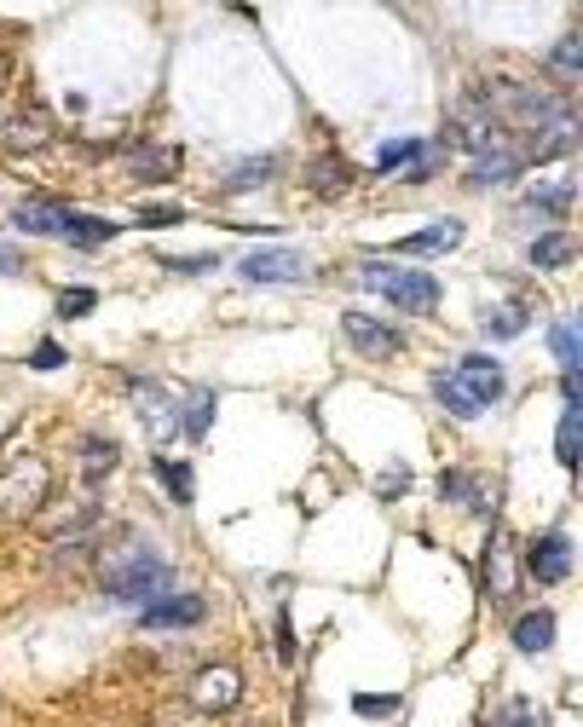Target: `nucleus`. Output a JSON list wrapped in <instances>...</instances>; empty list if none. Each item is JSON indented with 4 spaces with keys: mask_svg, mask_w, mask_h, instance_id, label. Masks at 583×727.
I'll list each match as a JSON object with an SVG mask.
<instances>
[{
    "mask_svg": "<svg viewBox=\"0 0 583 727\" xmlns=\"http://www.w3.org/2000/svg\"><path fill=\"white\" fill-rule=\"evenodd\" d=\"M12 226L29 231V237H64V242H82V249H98V242H110L116 226L110 219H87L75 214L70 202H47V196H24L12 208Z\"/></svg>",
    "mask_w": 583,
    "mask_h": 727,
    "instance_id": "1",
    "label": "nucleus"
},
{
    "mask_svg": "<svg viewBox=\"0 0 583 727\" xmlns=\"http://www.w3.org/2000/svg\"><path fill=\"white\" fill-rule=\"evenodd\" d=\"M168 560L145 549V543H128L122 555H110L105 565V589L110 600H122V606H151V600H163L168 595Z\"/></svg>",
    "mask_w": 583,
    "mask_h": 727,
    "instance_id": "2",
    "label": "nucleus"
},
{
    "mask_svg": "<svg viewBox=\"0 0 583 727\" xmlns=\"http://www.w3.org/2000/svg\"><path fill=\"white\" fill-rule=\"evenodd\" d=\"M358 283L376 295H388L393 307H405V312H433L439 307V277L428 272H405V266H388V260H370L365 272H358Z\"/></svg>",
    "mask_w": 583,
    "mask_h": 727,
    "instance_id": "3",
    "label": "nucleus"
},
{
    "mask_svg": "<svg viewBox=\"0 0 583 727\" xmlns=\"http://www.w3.org/2000/svg\"><path fill=\"white\" fill-rule=\"evenodd\" d=\"M41 497H47V462H41V456L12 462L7 479H0V520L35 514V509H41Z\"/></svg>",
    "mask_w": 583,
    "mask_h": 727,
    "instance_id": "4",
    "label": "nucleus"
},
{
    "mask_svg": "<svg viewBox=\"0 0 583 727\" xmlns=\"http://www.w3.org/2000/svg\"><path fill=\"white\" fill-rule=\"evenodd\" d=\"M451 376V388L468 398V404H479V410H491V404L502 398V364L497 358H486V353H468L456 364V370H445Z\"/></svg>",
    "mask_w": 583,
    "mask_h": 727,
    "instance_id": "5",
    "label": "nucleus"
},
{
    "mask_svg": "<svg viewBox=\"0 0 583 727\" xmlns=\"http://www.w3.org/2000/svg\"><path fill=\"white\" fill-rule=\"evenodd\" d=\"M341 335L353 341L358 358H393V353H405V335H398L393 323L370 318V312H347V318H341Z\"/></svg>",
    "mask_w": 583,
    "mask_h": 727,
    "instance_id": "6",
    "label": "nucleus"
},
{
    "mask_svg": "<svg viewBox=\"0 0 583 727\" xmlns=\"http://www.w3.org/2000/svg\"><path fill=\"white\" fill-rule=\"evenodd\" d=\"M237 272H243L249 283H307L312 277L307 260H300L295 249H254Z\"/></svg>",
    "mask_w": 583,
    "mask_h": 727,
    "instance_id": "7",
    "label": "nucleus"
},
{
    "mask_svg": "<svg viewBox=\"0 0 583 727\" xmlns=\"http://www.w3.org/2000/svg\"><path fill=\"white\" fill-rule=\"evenodd\" d=\"M203 612L209 606L197 595H163L139 612V630H191V623H203Z\"/></svg>",
    "mask_w": 583,
    "mask_h": 727,
    "instance_id": "8",
    "label": "nucleus"
},
{
    "mask_svg": "<svg viewBox=\"0 0 583 727\" xmlns=\"http://www.w3.org/2000/svg\"><path fill=\"white\" fill-rule=\"evenodd\" d=\"M237 693H243V676L226 670V664L197 670V681H191V704H197V711H231Z\"/></svg>",
    "mask_w": 583,
    "mask_h": 727,
    "instance_id": "9",
    "label": "nucleus"
},
{
    "mask_svg": "<svg viewBox=\"0 0 583 727\" xmlns=\"http://www.w3.org/2000/svg\"><path fill=\"white\" fill-rule=\"evenodd\" d=\"M526 565H532L537 583H567V572H572V537L567 532L537 537V549L526 555Z\"/></svg>",
    "mask_w": 583,
    "mask_h": 727,
    "instance_id": "10",
    "label": "nucleus"
},
{
    "mask_svg": "<svg viewBox=\"0 0 583 727\" xmlns=\"http://www.w3.org/2000/svg\"><path fill=\"white\" fill-rule=\"evenodd\" d=\"M514 646H520V653H549V646H555V612H543V606H537V612L520 618L514 623Z\"/></svg>",
    "mask_w": 583,
    "mask_h": 727,
    "instance_id": "11",
    "label": "nucleus"
},
{
    "mask_svg": "<svg viewBox=\"0 0 583 727\" xmlns=\"http://www.w3.org/2000/svg\"><path fill=\"white\" fill-rule=\"evenodd\" d=\"M549 353L560 358V370H578V364H583V335H578L572 318H560L549 330Z\"/></svg>",
    "mask_w": 583,
    "mask_h": 727,
    "instance_id": "12",
    "label": "nucleus"
},
{
    "mask_svg": "<svg viewBox=\"0 0 583 727\" xmlns=\"http://www.w3.org/2000/svg\"><path fill=\"white\" fill-rule=\"evenodd\" d=\"M526 318H532L526 300H502V312H486V335L491 341H509V335L526 330Z\"/></svg>",
    "mask_w": 583,
    "mask_h": 727,
    "instance_id": "13",
    "label": "nucleus"
},
{
    "mask_svg": "<svg viewBox=\"0 0 583 727\" xmlns=\"http://www.w3.org/2000/svg\"><path fill=\"white\" fill-rule=\"evenodd\" d=\"M456 237H462V226H456V219H445V226H428V231L405 237V242H398V254H433V249H451Z\"/></svg>",
    "mask_w": 583,
    "mask_h": 727,
    "instance_id": "14",
    "label": "nucleus"
},
{
    "mask_svg": "<svg viewBox=\"0 0 583 727\" xmlns=\"http://www.w3.org/2000/svg\"><path fill=\"white\" fill-rule=\"evenodd\" d=\"M567 260H572V237H567V231H549V237H537V242H532V266L560 272Z\"/></svg>",
    "mask_w": 583,
    "mask_h": 727,
    "instance_id": "15",
    "label": "nucleus"
},
{
    "mask_svg": "<svg viewBox=\"0 0 583 727\" xmlns=\"http://www.w3.org/2000/svg\"><path fill=\"white\" fill-rule=\"evenodd\" d=\"M433 151L421 145V139H393V145H381V156H376V168L381 174H393V168H405V162H428Z\"/></svg>",
    "mask_w": 583,
    "mask_h": 727,
    "instance_id": "16",
    "label": "nucleus"
},
{
    "mask_svg": "<svg viewBox=\"0 0 583 727\" xmlns=\"http://www.w3.org/2000/svg\"><path fill=\"white\" fill-rule=\"evenodd\" d=\"M578 444H583V410H567L560 416V433H555V456L578 468Z\"/></svg>",
    "mask_w": 583,
    "mask_h": 727,
    "instance_id": "17",
    "label": "nucleus"
},
{
    "mask_svg": "<svg viewBox=\"0 0 583 727\" xmlns=\"http://www.w3.org/2000/svg\"><path fill=\"white\" fill-rule=\"evenodd\" d=\"M156 474H163L174 502H191V468H186V462H163V456H156Z\"/></svg>",
    "mask_w": 583,
    "mask_h": 727,
    "instance_id": "18",
    "label": "nucleus"
},
{
    "mask_svg": "<svg viewBox=\"0 0 583 727\" xmlns=\"http://www.w3.org/2000/svg\"><path fill=\"white\" fill-rule=\"evenodd\" d=\"M486 727H543V711L532 699H509V711H502L497 722H486Z\"/></svg>",
    "mask_w": 583,
    "mask_h": 727,
    "instance_id": "19",
    "label": "nucleus"
},
{
    "mask_svg": "<svg viewBox=\"0 0 583 727\" xmlns=\"http://www.w3.org/2000/svg\"><path fill=\"white\" fill-rule=\"evenodd\" d=\"M209 421H214V393H191V404H186V433L203 439Z\"/></svg>",
    "mask_w": 583,
    "mask_h": 727,
    "instance_id": "20",
    "label": "nucleus"
},
{
    "mask_svg": "<svg viewBox=\"0 0 583 727\" xmlns=\"http://www.w3.org/2000/svg\"><path fill=\"white\" fill-rule=\"evenodd\" d=\"M549 64H555V75H560V81H572V75L583 70V47H578V35L560 40V47L549 52Z\"/></svg>",
    "mask_w": 583,
    "mask_h": 727,
    "instance_id": "21",
    "label": "nucleus"
},
{
    "mask_svg": "<svg viewBox=\"0 0 583 727\" xmlns=\"http://www.w3.org/2000/svg\"><path fill=\"white\" fill-rule=\"evenodd\" d=\"M526 202L532 208H549V214H567L572 208V186H532Z\"/></svg>",
    "mask_w": 583,
    "mask_h": 727,
    "instance_id": "22",
    "label": "nucleus"
},
{
    "mask_svg": "<svg viewBox=\"0 0 583 727\" xmlns=\"http://www.w3.org/2000/svg\"><path fill=\"white\" fill-rule=\"evenodd\" d=\"M272 179V156H254V162H237V174L226 179L231 191H243V186H266Z\"/></svg>",
    "mask_w": 583,
    "mask_h": 727,
    "instance_id": "23",
    "label": "nucleus"
},
{
    "mask_svg": "<svg viewBox=\"0 0 583 727\" xmlns=\"http://www.w3.org/2000/svg\"><path fill=\"white\" fill-rule=\"evenodd\" d=\"M514 589V572H509V543H491V595H509Z\"/></svg>",
    "mask_w": 583,
    "mask_h": 727,
    "instance_id": "24",
    "label": "nucleus"
},
{
    "mask_svg": "<svg viewBox=\"0 0 583 727\" xmlns=\"http://www.w3.org/2000/svg\"><path fill=\"white\" fill-rule=\"evenodd\" d=\"M93 307H98L93 289H64V295H58V318H87Z\"/></svg>",
    "mask_w": 583,
    "mask_h": 727,
    "instance_id": "25",
    "label": "nucleus"
},
{
    "mask_svg": "<svg viewBox=\"0 0 583 727\" xmlns=\"http://www.w3.org/2000/svg\"><path fill=\"white\" fill-rule=\"evenodd\" d=\"M133 174H139V179H168V174H179V168H174V151H145Z\"/></svg>",
    "mask_w": 583,
    "mask_h": 727,
    "instance_id": "26",
    "label": "nucleus"
},
{
    "mask_svg": "<svg viewBox=\"0 0 583 727\" xmlns=\"http://www.w3.org/2000/svg\"><path fill=\"white\" fill-rule=\"evenodd\" d=\"M163 266L168 272H214L219 254H163Z\"/></svg>",
    "mask_w": 583,
    "mask_h": 727,
    "instance_id": "27",
    "label": "nucleus"
},
{
    "mask_svg": "<svg viewBox=\"0 0 583 727\" xmlns=\"http://www.w3.org/2000/svg\"><path fill=\"white\" fill-rule=\"evenodd\" d=\"M353 711H358V716H398V693H393V699L358 693V699H353Z\"/></svg>",
    "mask_w": 583,
    "mask_h": 727,
    "instance_id": "28",
    "label": "nucleus"
},
{
    "mask_svg": "<svg viewBox=\"0 0 583 727\" xmlns=\"http://www.w3.org/2000/svg\"><path fill=\"white\" fill-rule=\"evenodd\" d=\"M179 219H186V208H174V202H163V208H145V214H139V226H145V231H156V226H179Z\"/></svg>",
    "mask_w": 583,
    "mask_h": 727,
    "instance_id": "29",
    "label": "nucleus"
},
{
    "mask_svg": "<svg viewBox=\"0 0 583 727\" xmlns=\"http://www.w3.org/2000/svg\"><path fill=\"white\" fill-rule=\"evenodd\" d=\"M341 179H347V174H341V162H330V156H324V162H318V174H312V186H318V191H335Z\"/></svg>",
    "mask_w": 583,
    "mask_h": 727,
    "instance_id": "30",
    "label": "nucleus"
},
{
    "mask_svg": "<svg viewBox=\"0 0 583 727\" xmlns=\"http://www.w3.org/2000/svg\"><path fill=\"white\" fill-rule=\"evenodd\" d=\"M29 364H35V370H58V364H64V347H52V341H41Z\"/></svg>",
    "mask_w": 583,
    "mask_h": 727,
    "instance_id": "31",
    "label": "nucleus"
},
{
    "mask_svg": "<svg viewBox=\"0 0 583 727\" xmlns=\"http://www.w3.org/2000/svg\"><path fill=\"white\" fill-rule=\"evenodd\" d=\"M405 485H411V474H405V468L381 474V497H405Z\"/></svg>",
    "mask_w": 583,
    "mask_h": 727,
    "instance_id": "32",
    "label": "nucleus"
},
{
    "mask_svg": "<svg viewBox=\"0 0 583 727\" xmlns=\"http://www.w3.org/2000/svg\"><path fill=\"white\" fill-rule=\"evenodd\" d=\"M0 277H24V260H17L7 242H0Z\"/></svg>",
    "mask_w": 583,
    "mask_h": 727,
    "instance_id": "33",
    "label": "nucleus"
},
{
    "mask_svg": "<svg viewBox=\"0 0 583 727\" xmlns=\"http://www.w3.org/2000/svg\"><path fill=\"white\" fill-rule=\"evenodd\" d=\"M277 653H284V658H295V635H289V612H284V618H277Z\"/></svg>",
    "mask_w": 583,
    "mask_h": 727,
    "instance_id": "34",
    "label": "nucleus"
}]
</instances>
